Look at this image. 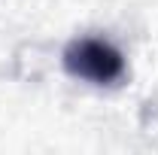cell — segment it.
Masks as SVG:
<instances>
[{
    "label": "cell",
    "instance_id": "obj_1",
    "mask_svg": "<svg viewBox=\"0 0 158 155\" xmlns=\"http://www.w3.org/2000/svg\"><path fill=\"white\" fill-rule=\"evenodd\" d=\"M61 61L73 79H85L91 85H113L125 76V55L100 37L73 40L64 49Z\"/></svg>",
    "mask_w": 158,
    "mask_h": 155
}]
</instances>
